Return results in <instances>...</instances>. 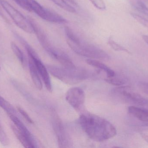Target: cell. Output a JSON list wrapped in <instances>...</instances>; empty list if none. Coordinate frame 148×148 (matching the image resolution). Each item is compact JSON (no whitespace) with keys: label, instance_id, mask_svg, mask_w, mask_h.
Masks as SVG:
<instances>
[{"label":"cell","instance_id":"obj_1","mask_svg":"<svg viewBox=\"0 0 148 148\" xmlns=\"http://www.w3.org/2000/svg\"><path fill=\"white\" fill-rule=\"evenodd\" d=\"M82 128L90 139L103 142L114 137L116 130L109 121L92 114H82L79 117Z\"/></svg>","mask_w":148,"mask_h":148},{"label":"cell","instance_id":"obj_2","mask_svg":"<svg viewBox=\"0 0 148 148\" xmlns=\"http://www.w3.org/2000/svg\"><path fill=\"white\" fill-rule=\"evenodd\" d=\"M65 32L68 45L76 54L90 59L103 60L109 59V56L105 51L82 41L69 27H65Z\"/></svg>","mask_w":148,"mask_h":148},{"label":"cell","instance_id":"obj_3","mask_svg":"<svg viewBox=\"0 0 148 148\" xmlns=\"http://www.w3.org/2000/svg\"><path fill=\"white\" fill-rule=\"evenodd\" d=\"M112 97L119 102L137 106L148 107V99L135 92L128 86H118L111 92Z\"/></svg>","mask_w":148,"mask_h":148},{"label":"cell","instance_id":"obj_4","mask_svg":"<svg viewBox=\"0 0 148 148\" xmlns=\"http://www.w3.org/2000/svg\"><path fill=\"white\" fill-rule=\"evenodd\" d=\"M47 69L50 74L63 82L68 84H75L86 78L87 75L84 71L73 68L49 66Z\"/></svg>","mask_w":148,"mask_h":148},{"label":"cell","instance_id":"obj_5","mask_svg":"<svg viewBox=\"0 0 148 148\" xmlns=\"http://www.w3.org/2000/svg\"><path fill=\"white\" fill-rule=\"evenodd\" d=\"M0 3L16 26L26 33H34L33 27L28 18L25 17L21 12L5 0H0Z\"/></svg>","mask_w":148,"mask_h":148},{"label":"cell","instance_id":"obj_6","mask_svg":"<svg viewBox=\"0 0 148 148\" xmlns=\"http://www.w3.org/2000/svg\"><path fill=\"white\" fill-rule=\"evenodd\" d=\"M31 8L42 19L53 23H64L67 21L64 17L57 13L51 11L41 5L36 0H26Z\"/></svg>","mask_w":148,"mask_h":148},{"label":"cell","instance_id":"obj_7","mask_svg":"<svg viewBox=\"0 0 148 148\" xmlns=\"http://www.w3.org/2000/svg\"><path fill=\"white\" fill-rule=\"evenodd\" d=\"M23 43L28 54L29 57L31 58L34 61L47 89L49 92H52L53 90L52 83L47 68L40 60L38 55L33 48L26 42L23 41Z\"/></svg>","mask_w":148,"mask_h":148},{"label":"cell","instance_id":"obj_8","mask_svg":"<svg viewBox=\"0 0 148 148\" xmlns=\"http://www.w3.org/2000/svg\"><path fill=\"white\" fill-rule=\"evenodd\" d=\"M66 99L67 102L75 109H79L85 101V94L82 89L73 87L66 93Z\"/></svg>","mask_w":148,"mask_h":148},{"label":"cell","instance_id":"obj_9","mask_svg":"<svg viewBox=\"0 0 148 148\" xmlns=\"http://www.w3.org/2000/svg\"><path fill=\"white\" fill-rule=\"evenodd\" d=\"M28 18L32 25L34 33L36 35L39 42L46 52L51 56L55 50L56 48L51 45L46 33L40 26H39V24L31 17H29Z\"/></svg>","mask_w":148,"mask_h":148},{"label":"cell","instance_id":"obj_10","mask_svg":"<svg viewBox=\"0 0 148 148\" xmlns=\"http://www.w3.org/2000/svg\"><path fill=\"white\" fill-rule=\"evenodd\" d=\"M53 124L58 140L59 147L60 148L68 147L69 145V139L60 118L57 116L54 117Z\"/></svg>","mask_w":148,"mask_h":148},{"label":"cell","instance_id":"obj_11","mask_svg":"<svg viewBox=\"0 0 148 148\" xmlns=\"http://www.w3.org/2000/svg\"><path fill=\"white\" fill-rule=\"evenodd\" d=\"M128 112L144 126H148V110L134 106L128 108Z\"/></svg>","mask_w":148,"mask_h":148},{"label":"cell","instance_id":"obj_12","mask_svg":"<svg viewBox=\"0 0 148 148\" xmlns=\"http://www.w3.org/2000/svg\"><path fill=\"white\" fill-rule=\"evenodd\" d=\"M12 131L18 140L25 148H34L37 147L36 142L29 139L21 133L14 124H11Z\"/></svg>","mask_w":148,"mask_h":148},{"label":"cell","instance_id":"obj_13","mask_svg":"<svg viewBox=\"0 0 148 148\" xmlns=\"http://www.w3.org/2000/svg\"><path fill=\"white\" fill-rule=\"evenodd\" d=\"M29 66L30 76L34 84L38 89L41 90L42 88V84L40 77V76L34 61L30 58L29 60Z\"/></svg>","mask_w":148,"mask_h":148},{"label":"cell","instance_id":"obj_14","mask_svg":"<svg viewBox=\"0 0 148 148\" xmlns=\"http://www.w3.org/2000/svg\"><path fill=\"white\" fill-rule=\"evenodd\" d=\"M86 62L90 66L104 71L106 73L108 77H113L116 75L115 73L113 70L103 63L95 59H87Z\"/></svg>","mask_w":148,"mask_h":148},{"label":"cell","instance_id":"obj_15","mask_svg":"<svg viewBox=\"0 0 148 148\" xmlns=\"http://www.w3.org/2000/svg\"><path fill=\"white\" fill-rule=\"evenodd\" d=\"M10 118L11 119L14 125L24 135L26 136L29 139L31 140L36 142L34 139L33 137L32 134L29 132V130L27 128V127L25 126L24 124L19 120V118L16 116L13 115H8Z\"/></svg>","mask_w":148,"mask_h":148},{"label":"cell","instance_id":"obj_16","mask_svg":"<svg viewBox=\"0 0 148 148\" xmlns=\"http://www.w3.org/2000/svg\"><path fill=\"white\" fill-rule=\"evenodd\" d=\"M0 107L8 115H13L17 116V113L15 109L9 102L0 96Z\"/></svg>","mask_w":148,"mask_h":148},{"label":"cell","instance_id":"obj_17","mask_svg":"<svg viewBox=\"0 0 148 148\" xmlns=\"http://www.w3.org/2000/svg\"><path fill=\"white\" fill-rule=\"evenodd\" d=\"M51 1L66 11L70 13H75V8L73 5L68 2L66 0H50Z\"/></svg>","mask_w":148,"mask_h":148},{"label":"cell","instance_id":"obj_18","mask_svg":"<svg viewBox=\"0 0 148 148\" xmlns=\"http://www.w3.org/2000/svg\"><path fill=\"white\" fill-rule=\"evenodd\" d=\"M11 48L12 51L18 58L20 62L23 67L26 66V61L25 56L21 50L18 47V46L14 42H11Z\"/></svg>","mask_w":148,"mask_h":148},{"label":"cell","instance_id":"obj_19","mask_svg":"<svg viewBox=\"0 0 148 148\" xmlns=\"http://www.w3.org/2000/svg\"><path fill=\"white\" fill-rule=\"evenodd\" d=\"M134 8L141 14L148 17V7L140 0H136L132 3Z\"/></svg>","mask_w":148,"mask_h":148},{"label":"cell","instance_id":"obj_20","mask_svg":"<svg viewBox=\"0 0 148 148\" xmlns=\"http://www.w3.org/2000/svg\"><path fill=\"white\" fill-rule=\"evenodd\" d=\"M105 81L108 83L117 87L124 85L125 83V80L121 77L116 76V74L113 77H107Z\"/></svg>","mask_w":148,"mask_h":148},{"label":"cell","instance_id":"obj_21","mask_svg":"<svg viewBox=\"0 0 148 148\" xmlns=\"http://www.w3.org/2000/svg\"><path fill=\"white\" fill-rule=\"evenodd\" d=\"M108 43L110 47L114 50L118 51H123L126 53L130 54V52L127 49L125 48L124 47H123L121 45L119 44V43L116 42L114 40L112 39L111 37H110L108 41Z\"/></svg>","mask_w":148,"mask_h":148},{"label":"cell","instance_id":"obj_22","mask_svg":"<svg viewBox=\"0 0 148 148\" xmlns=\"http://www.w3.org/2000/svg\"><path fill=\"white\" fill-rule=\"evenodd\" d=\"M0 142L3 146H8L9 143L8 138L2 127L0 125Z\"/></svg>","mask_w":148,"mask_h":148},{"label":"cell","instance_id":"obj_23","mask_svg":"<svg viewBox=\"0 0 148 148\" xmlns=\"http://www.w3.org/2000/svg\"><path fill=\"white\" fill-rule=\"evenodd\" d=\"M93 5L97 9L103 10L106 9V6L104 0H89Z\"/></svg>","mask_w":148,"mask_h":148},{"label":"cell","instance_id":"obj_24","mask_svg":"<svg viewBox=\"0 0 148 148\" xmlns=\"http://www.w3.org/2000/svg\"><path fill=\"white\" fill-rule=\"evenodd\" d=\"M131 15L138 22L140 23V24L144 25L145 27L148 28V20L134 13H131Z\"/></svg>","mask_w":148,"mask_h":148},{"label":"cell","instance_id":"obj_25","mask_svg":"<svg viewBox=\"0 0 148 148\" xmlns=\"http://www.w3.org/2000/svg\"><path fill=\"white\" fill-rule=\"evenodd\" d=\"M19 6L28 11H32L30 7L26 0H14Z\"/></svg>","mask_w":148,"mask_h":148},{"label":"cell","instance_id":"obj_26","mask_svg":"<svg viewBox=\"0 0 148 148\" xmlns=\"http://www.w3.org/2000/svg\"><path fill=\"white\" fill-rule=\"evenodd\" d=\"M17 109H18L19 113L21 114V115L24 117V119H25L29 123H30V124H33V123H34V121H33V120L30 118V116L27 114V112H26L25 110H23V109H22L21 108V107L17 108Z\"/></svg>","mask_w":148,"mask_h":148},{"label":"cell","instance_id":"obj_27","mask_svg":"<svg viewBox=\"0 0 148 148\" xmlns=\"http://www.w3.org/2000/svg\"><path fill=\"white\" fill-rule=\"evenodd\" d=\"M138 87L142 92L148 94V83L139 82L138 83Z\"/></svg>","mask_w":148,"mask_h":148},{"label":"cell","instance_id":"obj_28","mask_svg":"<svg viewBox=\"0 0 148 148\" xmlns=\"http://www.w3.org/2000/svg\"><path fill=\"white\" fill-rule=\"evenodd\" d=\"M66 1H67L69 3H70L71 5L73 6L74 7H77L78 6L77 3L75 0H66Z\"/></svg>","mask_w":148,"mask_h":148},{"label":"cell","instance_id":"obj_29","mask_svg":"<svg viewBox=\"0 0 148 148\" xmlns=\"http://www.w3.org/2000/svg\"><path fill=\"white\" fill-rule=\"evenodd\" d=\"M141 135L143 138L148 143V135L147 134L142 133V134H141Z\"/></svg>","mask_w":148,"mask_h":148},{"label":"cell","instance_id":"obj_30","mask_svg":"<svg viewBox=\"0 0 148 148\" xmlns=\"http://www.w3.org/2000/svg\"><path fill=\"white\" fill-rule=\"evenodd\" d=\"M1 3H0V15H1V16L2 17H3V19H4V20L7 21H8V20H7V19H6V17L4 16V15H3V13L2 12V10L1 8Z\"/></svg>","mask_w":148,"mask_h":148},{"label":"cell","instance_id":"obj_31","mask_svg":"<svg viewBox=\"0 0 148 148\" xmlns=\"http://www.w3.org/2000/svg\"><path fill=\"white\" fill-rule=\"evenodd\" d=\"M143 38L144 41L148 45V36L144 35L143 36Z\"/></svg>","mask_w":148,"mask_h":148},{"label":"cell","instance_id":"obj_32","mask_svg":"<svg viewBox=\"0 0 148 148\" xmlns=\"http://www.w3.org/2000/svg\"><path fill=\"white\" fill-rule=\"evenodd\" d=\"M143 1H145L148 4V0H143Z\"/></svg>","mask_w":148,"mask_h":148},{"label":"cell","instance_id":"obj_33","mask_svg":"<svg viewBox=\"0 0 148 148\" xmlns=\"http://www.w3.org/2000/svg\"><path fill=\"white\" fill-rule=\"evenodd\" d=\"M0 70H1V67H0Z\"/></svg>","mask_w":148,"mask_h":148}]
</instances>
